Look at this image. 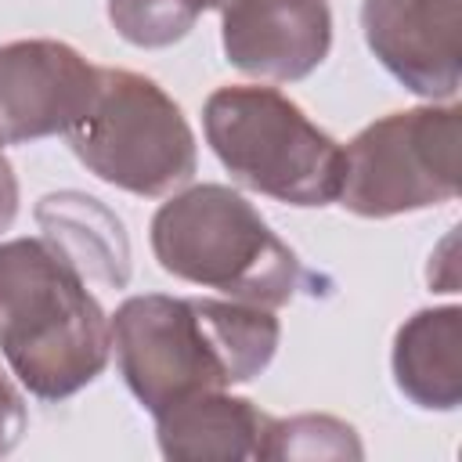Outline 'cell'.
Listing matches in <instances>:
<instances>
[{
  "mask_svg": "<svg viewBox=\"0 0 462 462\" xmlns=\"http://www.w3.org/2000/svg\"><path fill=\"white\" fill-rule=\"evenodd\" d=\"M112 346L141 408H162L256 379L278 350L282 325L267 307L209 296L144 292L116 307Z\"/></svg>",
  "mask_w": 462,
  "mask_h": 462,
  "instance_id": "cell-1",
  "label": "cell"
},
{
  "mask_svg": "<svg viewBox=\"0 0 462 462\" xmlns=\"http://www.w3.org/2000/svg\"><path fill=\"white\" fill-rule=\"evenodd\" d=\"M0 354L40 401H65L108 368L112 321L47 238L0 242Z\"/></svg>",
  "mask_w": 462,
  "mask_h": 462,
  "instance_id": "cell-2",
  "label": "cell"
},
{
  "mask_svg": "<svg viewBox=\"0 0 462 462\" xmlns=\"http://www.w3.org/2000/svg\"><path fill=\"white\" fill-rule=\"evenodd\" d=\"M152 253L180 282L217 289L253 307H285L300 282V256L227 184H191L152 217Z\"/></svg>",
  "mask_w": 462,
  "mask_h": 462,
  "instance_id": "cell-3",
  "label": "cell"
},
{
  "mask_svg": "<svg viewBox=\"0 0 462 462\" xmlns=\"http://www.w3.org/2000/svg\"><path fill=\"white\" fill-rule=\"evenodd\" d=\"M202 130L235 184L289 206H328L343 184V148L274 87H217Z\"/></svg>",
  "mask_w": 462,
  "mask_h": 462,
  "instance_id": "cell-4",
  "label": "cell"
},
{
  "mask_svg": "<svg viewBox=\"0 0 462 462\" xmlns=\"http://www.w3.org/2000/svg\"><path fill=\"white\" fill-rule=\"evenodd\" d=\"M65 137L97 180L141 199L173 195L199 170L195 134L177 101L130 69H97L94 101Z\"/></svg>",
  "mask_w": 462,
  "mask_h": 462,
  "instance_id": "cell-5",
  "label": "cell"
},
{
  "mask_svg": "<svg viewBox=\"0 0 462 462\" xmlns=\"http://www.w3.org/2000/svg\"><path fill=\"white\" fill-rule=\"evenodd\" d=\"M462 108L419 105L368 123L343 148L339 206L365 220H386L451 202L458 195Z\"/></svg>",
  "mask_w": 462,
  "mask_h": 462,
  "instance_id": "cell-6",
  "label": "cell"
},
{
  "mask_svg": "<svg viewBox=\"0 0 462 462\" xmlns=\"http://www.w3.org/2000/svg\"><path fill=\"white\" fill-rule=\"evenodd\" d=\"M97 65L61 40L0 47V144L65 134L94 101Z\"/></svg>",
  "mask_w": 462,
  "mask_h": 462,
  "instance_id": "cell-7",
  "label": "cell"
},
{
  "mask_svg": "<svg viewBox=\"0 0 462 462\" xmlns=\"http://www.w3.org/2000/svg\"><path fill=\"white\" fill-rule=\"evenodd\" d=\"M361 29L375 61L426 101H455L462 87V0H361Z\"/></svg>",
  "mask_w": 462,
  "mask_h": 462,
  "instance_id": "cell-8",
  "label": "cell"
},
{
  "mask_svg": "<svg viewBox=\"0 0 462 462\" xmlns=\"http://www.w3.org/2000/svg\"><path fill=\"white\" fill-rule=\"evenodd\" d=\"M220 14L227 61L256 79H307L332 51L328 0H206Z\"/></svg>",
  "mask_w": 462,
  "mask_h": 462,
  "instance_id": "cell-9",
  "label": "cell"
},
{
  "mask_svg": "<svg viewBox=\"0 0 462 462\" xmlns=\"http://www.w3.org/2000/svg\"><path fill=\"white\" fill-rule=\"evenodd\" d=\"M152 419L166 458H263L274 422L249 397L224 390L191 393Z\"/></svg>",
  "mask_w": 462,
  "mask_h": 462,
  "instance_id": "cell-10",
  "label": "cell"
},
{
  "mask_svg": "<svg viewBox=\"0 0 462 462\" xmlns=\"http://www.w3.org/2000/svg\"><path fill=\"white\" fill-rule=\"evenodd\" d=\"M393 383L426 411H455L462 404V310H415L393 336Z\"/></svg>",
  "mask_w": 462,
  "mask_h": 462,
  "instance_id": "cell-11",
  "label": "cell"
},
{
  "mask_svg": "<svg viewBox=\"0 0 462 462\" xmlns=\"http://www.w3.org/2000/svg\"><path fill=\"white\" fill-rule=\"evenodd\" d=\"M36 220L47 231L43 238L90 282L123 289L130 278V242L123 220L83 191L43 195Z\"/></svg>",
  "mask_w": 462,
  "mask_h": 462,
  "instance_id": "cell-12",
  "label": "cell"
},
{
  "mask_svg": "<svg viewBox=\"0 0 462 462\" xmlns=\"http://www.w3.org/2000/svg\"><path fill=\"white\" fill-rule=\"evenodd\" d=\"M202 11L206 0H108L112 29L126 43L144 51L180 43L195 29Z\"/></svg>",
  "mask_w": 462,
  "mask_h": 462,
  "instance_id": "cell-13",
  "label": "cell"
},
{
  "mask_svg": "<svg viewBox=\"0 0 462 462\" xmlns=\"http://www.w3.org/2000/svg\"><path fill=\"white\" fill-rule=\"evenodd\" d=\"M357 430L332 415L274 419L263 458H361Z\"/></svg>",
  "mask_w": 462,
  "mask_h": 462,
  "instance_id": "cell-14",
  "label": "cell"
},
{
  "mask_svg": "<svg viewBox=\"0 0 462 462\" xmlns=\"http://www.w3.org/2000/svg\"><path fill=\"white\" fill-rule=\"evenodd\" d=\"M25 426H29L25 397H22V390L7 379V372L0 368V458L18 448Z\"/></svg>",
  "mask_w": 462,
  "mask_h": 462,
  "instance_id": "cell-15",
  "label": "cell"
},
{
  "mask_svg": "<svg viewBox=\"0 0 462 462\" xmlns=\"http://www.w3.org/2000/svg\"><path fill=\"white\" fill-rule=\"evenodd\" d=\"M14 217H18V177L0 144V235L14 224Z\"/></svg>",
  "mask_w": 462,
  "mask_h": 462,
  "instance_id": "cell-16",
  "label": "cell"
}]
</instances>
